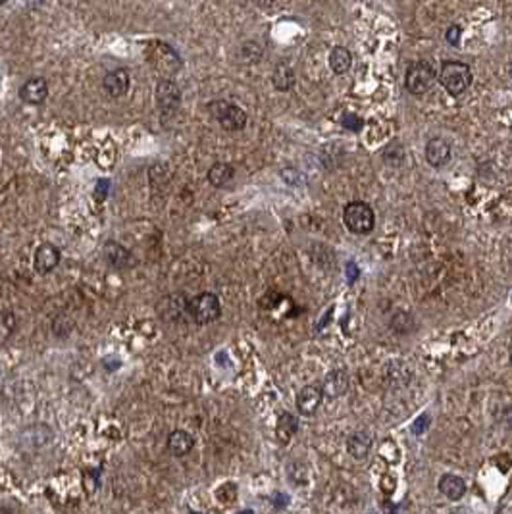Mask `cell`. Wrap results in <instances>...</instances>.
Segmentation results:
<instances>
[{"mask_svg":"<svg viewBox=\"0 0 512 514\" xmlns=\"http://www.w3.org/2000/svg\"><path fill=\"white\" fill-rule=\"evenodd\" d=\"M58 264H60V251L54 245L42 243L41 247H37L35 258H33V266H35L37 274H50Z\"/></svg>","mask_w":512,"mask_h":514,"instance_id":"8","label":"cell"},{"mask_svg":"<svg viewBox=\"0 0 512 514\" xmlns=\"http://www.w3.org/2000/svg\"><path fill=\"white\" fill-rule=\"evenodd\" d=\"M0 514H14L12 508H6V507H0Z\"/></svg>","mask_w":512,"mask_h":514,"instance_id":"29","label":"cell"},{"mask_svg":"<svg viewBox=\"0 0 512 514\" xmlns=\"http://www.w3.org/2000/svg\"><path fill=\"white\" fill-rule=\"evenodd\" d=\"M372 449V437L366 431H357L347 439V451L355 460H364Z\"/></svg>","mask_w":512,"mask_h":514,"instance_id":"14","label":"cell"},{"mask_svg":"<svg viewBox=\"0 0 512 514\" xmlns=\"http://www.w3.org/2000/svg\"><path fill=\"white\" fill-rule=\"evenodd\" d=\"M49 97V83L42 78H31L21 85L20 99L28 104H42Z\"/></svg>","mask_w":512,"mask_h":514,"instance_id":"9","label":"cell"},{"mask_svg":"<svg viewBox=\"0 0 512 514\" xmlns=\"http://www.w3.org/2000/svg\"><path fill=\"white\" fill-rule=\"evenodd\" d=\"M16 314L10 310H2L0 312V341H6L8 337H12V333L16 331Z\"/></svg>","mask_w":512,"mask_h":514,"instance_id":"21","label":"cell"},{"mask_svg":"<svg viewBox=\"0 0 512 514\" xmlns=\"http://www.w3.org/2000/svg\"><path fill=\"white\" fill-rule=\"evenodd\" d=\"M235 177V169L232 164L227 162H216L208 169V181L214 187H225Z\"/></svg>","mask_w":512,"mask_h":514,"instance_id":"17","label":"cell"},{"mask_svg":"<svg viewBox=\"0 0 512 514\" xmlns=\"http://www.w3.org/2000/svg\"><path fill=\"white\" fill-rule=\"evenodd\" d=\"M105 91L112 97V99H119L129 91V85H131V78H129V71L124 68L112 70L106 73L105 78Z\"/></svg>","mask_w":512,"mask_h":514,"instance_id":"10","label":"cell"},{"mask_svg":"<svg viewBox=\"0 0 512 514\" xmlns=\"http://www.w3.org/2000/svg\"><path fill=\"white\" fill-rule=\"evenodd\" d=\"M439 83L445 87V91L451 97H460L468 91L472 85V70L468 64L458 62V60H449L441 66L439 71Z\"/></svg>","mask_w":512,"mask_h":514,"instance_id":"1","label":"cell"},{"mask_svg":"<svg viewBox=\"0 0 512 514\" xmlns=\"http://www.w3.org/2000/svg\"><path fill=\"white\" fill-rule=\"evenodd\" d=\"M343 222L345 226L349 227L352 233L357 235H368L376 226V216L374 210L366 203L360 201H352L345 206L343 210Z\"/></svg>","mask_w":512,"mask_h":514,"instance_id":"3","label":"cell"},{"mask_svg":"<svg viewBox=\"0 0 512 514\" xmlns=\"http://www.w3.org/2000/svg\"><path fill=\"white\" fill-rule=\"evenodd\" d=\"M106 191H108V181H99V187H97V197L102 201L106 195Z\"/></svg>","mask_w":512,"mask_h":514,"instance_id":"27","label":"cell"},{"mask_svg":"<svg viewBox=\"0 0 512 514\" xmlns=\"http://www.w3.org/2000/svg\"><path fill=\"white\" fill-rule=\"evenodd\" d=\"M187 312L197 324L206 325L216 322L218 318L222 316V304L214 293H201L195 299H191V303L187 304Z\"/></svg>","mask_w":512,"mask_h":514,"instance_id":"4","label":"cell"},{"mask_svg":"<svg viewBox=\"0 0 512 514\" xmlns=\"http://www.w3.org/2000/svg\"><path fill=\"white\" fill-rule=\"evenodd\" d=\"M439 491L441 495H445L449 501H458L463 499L464 494H466V484L460 476L456 474H445L439 479Z\"/></svg>","mask_w":512,"mask_h":514,"instance_id":"16","label":"cell"},{"mask_svg":"<svg viewBox=\"0 0 512 514\" xmlns=\"http://www.w3.org/2000/svg\"><path fill=\"white\" fill-rule=\"evenodd\" d=\"M435 83V71L431 68V64L418 60L408 66L407 78H405V87L407 91L414 97H422L431 89V85Z\"/></svg>","mask_w":512,"mask_h":514,"instance_id":"5","label":"cell"},{"mask_svg":"<svg viewBox=\"0 0 512 514\" xmlns=\"http://www.w3.org/2000/svg\"><path fill=\"white\" fill-rule=\"evenodd\" d=\"M428 426H429V416L428 414H422L420 418L416 420V424L412 426V431H414V434H422V431L428 430Z\"/></svg>","mask_w":512,"mask_h":514,"instance_id":"25","label":"cell"},{"mask_svg":"<svg viewBox=\"0 0 512 514\" xmlns=\"http://www.w3.org/2000/svg\"><path fill=\"white\" fill-rule=\"evenodd\" d=\"M166 445H168V451L172 453L174 457H185V455H189L191 449H193L195 439H193L191 434H187L185 430H176L169 434Z\"/></svg>","mask_w":512,"mask_h":514,"instance_id":"15","label":"cell"},{"mask_svg":"<svg viewBox=\"0 0 512 514\" xmlns=\"http://www.w3.org/2000/svg\"><path fill=\"white\" fill-rule=\"evenodd\" d=\"M347 275H349V282H355V280H357V275H358V270H357V266H355V264H352V262H351V264H349V266H347Z\"/></svg>","mask_w":512,"mask_h":514,"instance_id":"26","label":"cell"},{"mask_svg":"<svg viewBox=\"0 0 512 514\" xmlns=\"http://www.w3.org/2000/svg\"><path fill=\"white\" fill-rule=\"evenodd\" d=\"M323 401V393L320 386H304L297 395V410L302 416L316 414Z\"/></svg>","mask_w":512,"mask_h":514,"instance_id":"7","label":"cell"},{"mask_svg":"<svg viewBox=\"0 0 512 514\" xmlns=\"http://www.w3.org/2000/svg\"><path fill=\"white\" fill-rule=\"evenodd\" d=\"M241 52H243V60L245 64H256L262 56V50H260L258 42H245L243 47H241Z\"/></svg>","mask_w":512,"mask_h":514,"instance_id":"23","label":"cell"},{"mask_svg":"<svg viewBox=\"0 0 512 514\" xmlns=\"http://www.w3.org/2000/svg\"><path fill=\"white\" fill-rule=\"evenodd\" d=\"M295 431H297L295 418L285 412V414L280 418V424H278V437H280L281 441H289V437L293 436Z\"/></svg>","mask_w":512,"mask_h":514,"instance_id":"22","label":"cell"},{"mask_svg":"<svg viewBox=\"0 0 512 514\" xmlns=\"http://www.w3.org/2000/svg\"><path fill=\"white\" fill-rule=\"evenodd\" d=\"M156 102L164 116L176 114L179 104H181V91L174 81L169 79H162L158 87H156Z\"/></svg>","mask_w":512,"mask_h":514,"instance_id":"6","label":"cell"},{"mask_svg":"<svg viewBox=\"0 0 512 514\" xmlns=\"http://www.w3.org/2000/svg\"><path fill=\"white\" fill-rule=\"evenodd\" d=\"M272 81H274V87L278 91H289L295 85V73L287 64H278L274 73H272Z\"/></svg>","mask_w":512,"mask_h":514,"instance_id":"19","label":"cell"},{"mask_svg":"<svg viewBox=\"0 0 512 514\" xmlns=\"http://www.w3.org/2000/svg\"><path fill=\"white\" fill-rule=\"evenodd\" d=\"M278 2V0H254V4L258 8H264V10H268V8H272Z\"/></svg>","mask_w":512,"mask_h":514,"instance_id":"28","label":"cell"},{"mask_svg":"<svg viewBox=\"0 0 512 514\" xmlns=\"http://www.w3.org/2000/svg\"><path fill=\"white\" fill-rule=\"evenodd\" d=\"M37 430H39V426H33V428H28V430L23 431L20 437V441L21 445H25V447H42V445H47L52 439V431H50V428H44V430L41 431V436L37 434Z\"/></svg>","mask_w":512,"mask_h":514,"instance_id":"20","label":"cell"},{"mask_svg":"<svg viewBox=\"0 0 512 514\" xmlns=\"http://www.w3.org/2000/svg\"><path fill=\"white\" fill-rule=\"evenodd\" d=\"M2 4H6V0H0V6H2Z\"/></svg>","mask_w":512,"mask_h":514,"instance_id":"31","label":"cell"},{"mask_svg":"<svg viewBox=\"0 0 512 514\" xmlns=\"http://www.w3.org/2000/svg\"><path fill=\"white\" fill-rule=\"evenodd\" d=\"M105 258L116 270H127V268L135 266L133 254L116 241H108L105 245Z\"/></svg>","mask_w":512,"mask_h":514,"instance_id":"11","label":"cell"},{"mask_svg":"<svg viewBox=\"0 0 512 514\" xmlns=\"http://www.w3.org/2000/svg\"><path fill=\"white\" fill-rule=\"evenodd\" d=\"M208 112L212 118L222 126L225 131H241L246 126V114L237 104H232L227 100H214L208 104Z\"/></svg>","mask_w":512,"mask_h":514,"instance_id":"2","label":"cell"},{"mask_svg":"<svg viewBox=\"0 0 512 514\" xmlns=\"http://www.w3.org/2000/svg\"><path fill=\"white\" fill-rule=\"evenodd\" d=\"M460 35H463V29L458 28V25H451L447 29V42L451 44H458L460 42Z\"/></svg>","mask_w":512,"mask_h":514,"instance_id":"24","label":"cell"},{"mask_svg":"<svg viewBox=\"0 0 512 514\" xmlns=\"http://www.w3.org/2000/svg\"><path fill=\"white\" fill-rule=\"evenodd\" d=\"M451 156H453V148L445 139L435 137L426 145V160H428L434 168H441L445 164L451 162Z\"/></svg>","mask_w":512,"mask_h":514,"instance_id":"12","label":"cell"},{"mask_svg":"<svg viewBox=\"0 0 512 514\" xmlns=\"http://www.w3.org/2000/svg\"><path fill=\"white\" fill-rule=\"evenodd\" d=\"M451 514H466L464 510H455V513H451Z\"/></svg>","mask_w":512,"mask_h":514,"instance_id":"30","label":"cell"},{"mask_svg":"<svg viewBox=\"0 0 512 514\" xmlns=\"http://www.w3.org/2000/svg\"><path fill=\"white\" fill-rule=\"evenodd\" d=\"M330 66L335 73H347L352 66L351 50L345 47H335L330 52Z\"/></svg>","mask_w":512,"mask_h":514,"instance_id":"18","label":"cell"},{"mask_svg":"<svg viewBox=\"0 0 512 514\" xmlns=\"http://www.w3.org/2000/svg\"><path fill=\"white\" fill-rule=\"evenodd\" d=\"M347 389H349V376L345 370H331L326 376L322 386V393L326 399H337L347 393Z\"/></svg>","mask_w":512,"mask_h":514,"instance_id":"13","label":"cell"}]
</instances>
